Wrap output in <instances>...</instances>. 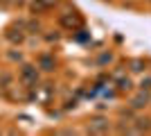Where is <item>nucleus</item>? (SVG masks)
<instances>
[{
  "mask_svg": "<svg viewBox=\"0 0 151 136\" xmlns=\"http://www.w3.org/2000/svg\"><path fill=\"white\" fill-rule=\"evenodd\" d=\"M149 102H151L149 91H140L138 95H133V100H131V107H133V109H145V107H147Z\"/></svg>",
  "mask_w": 151,
  "mask_h": 136,
  "instance_id": "2",
  "label": "nucleus"
},
{
  "mask_svg": "<svg viewBox=\"0 0 151 136\" xmlns=\"http://www.w3.org/2000/svg\"><path fill=\"white\" fill-rule=\"evenodd\" d=\"M104 2H111V0H104Z\"/></svg>",
  "mask_w": 151,
  "mask_h": 136,
  "instance_id": "14",
  "label": "nucleus"
},
{
  "mask_svg": "<svg viewBox=\"0 0 151 136\" xmlns=\"http://www.w3.org/2000/svg\"><path fill=\"white\" fill-rule=\"evenodd\" d=\"M149 2H151V0H149Z\"/></svg>",
  "mask_w": 151,
  "mask_h": 136,
  "instance_id": "15",
  "label": "nucleus"
},
{
  "mask_svg": "<svg viewBox=\"0 0 151 136\" xmlns=\"http://www.w3.org/2000/svg\"><path fill=\"white\" fill-rule=\"evenodd\" d=\"M41 68H43V71H52V68H54V59L52 57H41Z\"/></svg>",
  "mask_w": 151,
  "mask_h": 136,
  "instance_id": "6",
  "label": "nucleus"
},
{
  "mask_svg": "<svg viewBox=\"0 0 151 136\" xmlns=\"http://www.w3.org/2000/svg\"><path fill=\"white\" fill-rule=\"evenodd\" d=\"M54 2H57V0H43V7H52Z\"/></svg>",
  "mask_w": 151,
  "mask_h": 136,
  "instance_id": "13",
  "label": "nucleus"
},
{
  "mask_svg": "<svg viewBox=\"0 0 151 136\" xmlns=\"http://www.w3.org/2000/svg\"><path fill=\"white\" fill-rule=\"evenodd\" d=\"M140 89H142V91H151V77L142 79V82H140Z\"/></svg>",
  "mask_w": 151,
  "mask_h": 136,
  "instance_id": "10",
  "label": "nucleus"
},
{
  "mask_svg": "<svg viewBox=\"0 0 151 136\" xmlns=\"http://www.w3.org/2000/svg\"><path fill=\"white\" fill-rule=\"evenodd\" d=\"M0 82H2V86H7V84H9V82H12V77H9V75H7V73H5V75L0 77Z\"/></svg>",
  "mask_w": 151,
  "mask_h": 136,
  "instance_id": "12",
  "label": "nucleus"
},
{
  "mask_svg": "<svg viewBox=\"0 0 151 136\" xmlns=\"http://www.w3.org/2000/svg\"><path fill=\"white\" fill-rule=\"evenodd\" d=\"M61 25H68V27H77V25H79V20H77L75 16H63V18H61Z\"/></svg>",
  "mask_w": 151,
  "mask_h": 136,
  "instance_id": "7",
  "label": "nucleus"
},
{
  "mask_svg": "<svg viewBox=\"0 0 151 136\" xmlns=\"http://www.w3.org/2000/svg\"><path fill=\"white\" fill-rule=\"evenodd\" d=\"M7 39L12 41V43H20V41L25 39V34L20 32V30H9V32H7Z\"/></svg>",
  "mask_w": 151,
  "mask_h": 136,
  "instance_id": "4",
  "label": "nucleus"
},
{
  "mask_svg": "<svg viewBox=\"0 0 151 136\" xmlns=\"http://www.w3.org/2000/svg\"><path fill=\"white\" fill-rule=\"evenodd\" d=\"M145 68H147V66H145V61H142V59H133V61H131V71H133V73H142Z\"/></svg>",
  "mask_w": 151,
  "mask_h": 136,
  "instance_id": "5",
  "label": "nucleus"
},
{
  "mask_svg": "<svg viewBox=\"0 0 151 136\" xmlns=\"http://www.w3.org/2000/svg\"><path fill=\"white\" fill-rule=\"evenodd\" d=\"M149 123H151V120H147V118H140V120H138V127H135L133 132H142V129H149Z\"/></svg>",
  "mask_w": 151,
  "mask_h": 136,
  "instance_id": "8",
  "label": "nucleus"
},
{
  "mask_svg": "<svg viewBox=\"0 0 151 136\" xmlns=\"http://www.w3.org/2000/svg\"><path fill=\"white\" fill-rule=\"evenodd\" d=\"M111 59H113V57H111V52H104V55H101V57L97 59V61H99V64H108Z\"/></svg>",
  "mask_w": 151,
  "mask_h": 136,
  "instance_id": "11",
  "label": "nucleus"
},
{
  "mask_svg": "<svg viewBox=\"0 0 151 136\" xmlns=\"http://www.w3.org/2000/svg\"><path fill=\"white\" fill-rule=\"evenodd\" d=\"M108 129H111V125H108L106 118H95L93 123L88 125V132H93V134H104Z\"/></svg>",
  "mask_w": 151,
  "mask_h": 136,
  "instance_id": "3",
  "label": "nucleus"
},
{
  "mask_svg": "<svg viewBox=\"0 0 151 136\" xmlns=\"http://www.w3.org/2000/svg\"><path fill=\"white\" fill-rule=\"evenodd\" d=\"M20 79L25 82V84H36L38 82V71L34 68V66H29V64H25L23 68H20Z\"/></svg>",
  "mask_w": 151,
  "mask_h": 136,
  "instance_id": "1",
  "label": "nucleus"
},
{
  "mask_svg": "<svg viewBox=\"0 0 151 136\" xmlns=\"http://www.w3.org/2000/svg\"><path fill=\"white\" fill-rule=\"evenodd\" d=\"M120 91H131V79H120Z\"/></svg>",
  "mask_w": 151,
  "mask_h": 136,
  "instance_id": "9",
  "label": "nucleus"
}]
</instances>
